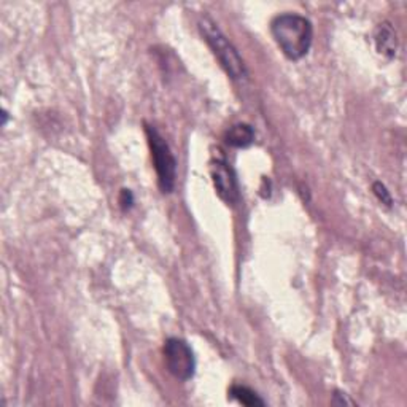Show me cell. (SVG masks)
Wrapping results in <instances>:
<instances>
[{
  "label": "cell",
  "instance_id": "1",
  "mask_svg": "<svg viewBox=\"0 0 407 407\" xmlns=\"http://www.w3.org/2000/svg\"><path fill=\"white\" fill-rule=\"evenodd\" d=\"M271 32L282 53L289 61L307 56L314 41V26L298 13H284L272 19Z\"/></svg>",
  "mask_w": 407,
  "mask_h": 407
},
{
  "label": "cell",
  "instance_id": "12",
  "mask_svg": "<svg viewBox=\"0 0 407 407\" xmlns=\"http://www.w3.org/2000/svg\"><path fill=\"white\" fill-rule=\"evenodd\" d=\"M2 126H5L6 121H9V113H6V110H2Z\"/></svg>",
  "mask_w": 407,
  "mask_h": 407
},
{
  "label": "cell",
  "instance_id": "10",
  "mask_svg": "<svg viewBox=\"0 0 407 407\" xmlns=\"http://www.w3.org/2000/svg\"><path fill=\"white\" fill-rule=\"evenodd\" d=\"M120 204H121V209L126 212L129 210L130 207L134 205V195L130 190H121V195H120Z\"/></svg>",
  "mask_w": 407,
  "mask_h": 407
},
{
  "label": "cell",
  "instance_id": "5",
  "mask_svg": "<svg viewBox=\"0 0 407 407\" xmlns=\"http://www.w3.org/2000/svg\"><path fill=\"white\" fill-rule=\"evenodd\" d=\"M210 174L217 195L227 205H236L240 199V192L236 172L232 170L231 165L223 158H218V160H213L210 165Z\"/></svg>",
  "mask_w": 407,
  "mask_h": 407
},
{
  "label": "cell",
  "instance_id": "7",
  "mask_svg": "<svg viewBox=\"0 0 407 407\" xmlns=\"http://www.w3.org/2000/svg\"><path fill=\"white\" fill-rule=\"evenodd\" d=\"M254 142V130L247 123L234 124L226 133V143L234 148H248Z\"/></svg>",
  "mask_w": 407,
  "mask_h": 407
},
{
  "label": "cell",
  "instance_id": "11",
  "mask_svg": "<svg viewBox=\"0 0 407 407\" xmlns=\"http://www.w3.org/2000/svg\"><path fill=\"white\" fill-rule=\"evenodd\" d=\"M333 403H334V404H339V406H342V404L355 406V403L351 401V399L346 395V393H342V391H339V390H337V391L334 393V399H333Z\"/></svg>",
  "mask_w": 407,
  "mask_h": 407
},
{
  "label": "cell",
  "instance_id": "4",
  "mask_svg": "<svg viewBox=\"0 0 407 407\" xmlns=\"http://www.w3.org/2000/svg\"><path fill=\"white\" fill-rule=\"evenodd\" d=\"M165 368L178 381L186 382L195 377L196 358L195 351L188 346V342L178 337H169L163 347Z\"/></svg>",
  "mask_w": 407,
  "mask_h": 407
},
{
  "label": "cell",
  "instance_id": "2",
  "mask_svg": "<svg viewBox=\"0 0 407 407\" xmlns=\"http://www.w3.org/2000/svg\"><path fill=\"white\" fill-rule=\"evenodd\" d=\"M199 31H201L207 45L210 46V50L215 54L226 73L232 80L245 78L247 67L242 56L239 54L237 48L231 43V40L222 32L215 21L209 16H204L199 21Z\"/></svg>",
  "mask_w": 407,
  "mask_h": 407
},
{
  "label": "cell",
  "instance_id": "6",
  "mask_svg": "<svg viewBox=\"0 0 407 407\" xmlns=\"http://www.w3.org/2000/svg\"><path fill=\"white\" fill-rule=\"evenodd\" d=\"M374 41H376V50L381 56L387 59H393L396 56L398 38L395 29H393V26L388 23V21H385V23L377 26Z\"/></svg>",
  "mask_w": 407,
  "mask_h": 407
},
{
  "label": "cell",
  "instance_id": "3",
  "mask_svg": "<svg viewBox=\"0 0 407 407\" xmlns=\"http://www.w3.org/2000/svg\"><path fill=\"white\" fill-rule=\"evenodd\" d=\"M147 139L151 151V160L155 164V170L158 175V185L164 195H170L175 188L177 180V161L172 153L169 143L165 142L164 137L158 133V129L153 126H145Z\"/></svg>",
  "mask_w": 407,
  "mask_h": 407
},
{
  "label": "cell",
  "instance_id": "8",
  "mask_svg": "<svg viewBox=\"0 0 407 407\" xmlns=\"http://www.w3.org/2000/svg\"><path fill=\"white\" fill-rule=\"evenodd\" d=\"M230 398L236 399L237 403L248 406V407L266 406L264 399H261L257 391H253L252 388H248L245 387V385H240V383H234L230 388Z\"/></svg>",
  "mask_w": 407,
  "mask_h": 407
},
{
  "label": "cell",
  "instance_id": "9",
  "mask_svg": "<svg viewBox=\"0 0 407 407\" xmlns=\"http://www.w3.org/2000/svg\"><path fill=\"white\" fill-rule=\"evenodd\" d=\"M372 192H374V196L383 205H387V207L393 205V197L390 195V191L387 190V186H385L382 182H376L374 185H372Z\"/></svg>",
  "mask_w": 407,
  "mask_h": 407
}]
</instances>
